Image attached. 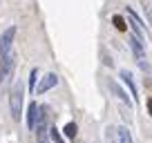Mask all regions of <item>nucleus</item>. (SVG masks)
<instances>
[{
  "mask_svg": "<svg viewBox=\"0 0 152 143\" xmlns=\"http://www.w3.org/2000/svg\"><path fill=\"white\" fill-rule=\"evenodd\" d=\"M49 132H52V139H54V141H56V143H65V141H63V136H61V134H58V130H56V128H52V130H49Z\"/></svg>",
  "mask_w": 152,
  "mask_h": 143,
  "instance_id": "2eb2a0df",
  "label": "nucleus"
},
{
  "mask_svg": "<svg viewBox=\"0 0 152 143\" xmlns=\"http://www.w3.org/2000/svg\"><path fill=\"white\" fill-rule=\"evenodd\" d=\"M121 78H123V85L130 90V96H132V101H137V87H134V81H132V74H130L128 69H121L119 74Z\"/></svg>",
  "mask_w": 152,
  "mask_h": 143,
  "instance_id": "0eeeda50",
  "label": "nucleus"
},
{
  "mask_svg": "<svg viewBox=\"0 0 152 143\" xmlns=\"http://www.w3.org/2000/svg\"><path fill=\"white\" fill-rule=\"evenodd\" d=\"M56 83H58V76H56V74H47V76H45L43 81H40V85L36 87V92H38V94H45V92H47V90H52V87L56 85Z\"/></svg>",
  "mask_w": 152,
  "mask_h": 143,
  "instance_id": "20e7f679",
  "label": "nucleus"
},
{
  "mask_svg": "<svg viewBox=\"0 0 152 143\" xmlns=\"http://www.w3.org/2000/svg\"><path fill=\"white\" fill-rule=\"evenodd\" d=\"M112 23H114V27L119 29V31H128V25H125V18H123V16H119V14L112 16Z\"/></svg>",
  "mask_w": 152,
  "mask_h": 143,
  "instance_id": "9b49d317",
  "label": "nucleus"
},
{
  "mask_svg": "<svg viewBox=\"0 0 152 143\" xmlns=\"http://www.w3.org/2000/svg\"><path fill=\"white\" fill-rule=\"evenodd\" d=\"M36 119H38V103H29V110H27V128L29 130L36 128Z\"/></svg>",
  "mask_w": 152,
  "mask_h": 143,
  "instance_id": "6e6552de",
  "label": "nucleus"
},
{
  "mask_svg": "<svg viewBox=\"0 0 152 143\" xmlns=\"http://www.w3.org/2000/svg\"><path fill=\"white\" fill-rule=\"evenodd\" d=\"M105 143H119V139H116V128H112V125L105 128Z\"/></svg>",
  "mask_w": 152,
  "mask_h": 143,
  "instance_id": "9d476101",
  "label": "nucleus"
},
{
  "mask_svg": "<svg viewBox=\"0 0 152 143\" xmlns=\"http://www.w3.org/2000/svg\"><path fill=\"white\" fill-rule=\"evenodd\" d=\"M128 43H130V49H132L134 58H137V61H143V58H145V47H143V43H139L134 36H130Z\"/></svg>",
  "mask_w": 152,
  "mask_h": 143,
  "instance_id": "39448f33",
  "label": "nucleus"
},
{
  "mask_svg": "<svg viewBox=\"0 0 152 143\" xmlns=\"http://www.w3.org/2000/svg\"><path fill=\"white\" fill-rule=\"evenodd\" d=\"M63 132H65L67 139H74L76 134H78V128H76V123H67L65 128H63Z\"/></svg>",
  "mask_w": 152,
  "mask_h": 143,
  "instance_id": "f8f14e48",
  "label": "nucleus"
},
{
  "mask_svg": "<svg viewBox=\"0 0 152 143\" xmlns=\"http://www.w3.org/2000/svg\"><path fill=\"white\" fill-rule=\"evenodd\" d=\"M145 105H148V114L152 116V96H150V98H148V103H145Z\"/></svg>",
  "mask_w": 152,
  "mask_h": 143,
  "instance_id": "dca6fc26",
  "label": "nucleus"
},
{
  "mask_svg": "<svg viewBox=\"0 0 152 143\" xmlns=\"http://www.w3.org/2000/svg\"><path fill=\"white\" fill-rule=\"evenodd\" d=\"M23 98H25V85L18 81L9 94V107H11V119L14 121H20V116H23Z\"/></svg>",
  "mask_w": 152,
  "mask_h": 143,
  "instance_id": "f257e3e1",
  "label": "nucleus"
},
{
  "mask_svg": "<svg viewBox=\"0 0 152 143\" xmlns=\"http://www.w3.org/2000/svg\"><path fill=\"white\" fill-rule=\"evenodd\" d=\"M116 139H119V143H132V134H130L128 125H123V128H116Z\"/></svg>",
  "mask_w": 152,
  "mask_h": 143,
  "instance_id": "1a4fd4ad",
  "label": "nucleus"
},
{
  "mask_svg": "<svg viewBox=\"0 0 152 143\" xmlns=\"http://www.w3.org/2000/svg\"><path fill=\"white\" fill-rule=\"evenodd\" d=\"M36 78H38V69H31V76H29V90H34V85H36Z\"/></svg>",
  "mask_w": 152,
  "mask_h": 143,
  "instance_id": "4468645a",
  "label": "nucleus"
},
{
  "mask_svg": "<svg viewBox=\"0 0 152 143\" xmlns=\"http://www.w3.org/2000/svg\"><path fill=\"white\" fill-rule=\"evenodd\" d=\"M14 36H16V27H14V25H11V27H7L5 31H2V36H0V61H2V58L11 52Z\"/></svg>",
  "mask_w": 152,
  "mask_h": 143,
  "instance_id": "f03ea898",
  "label": "nucleus"
},
{
  "mask_svg": "<svg viewBox=\"0 0 152 143\" xmlns=\"http://www.w3.org/2000/svg\"><path fill=\"white\" fill-rule=\"evenodd\" d=\"M110 90H112L114 94L119 96V101H121V103H123V105H128V107H132V98H128V94H125V92L121 90V85H119V83H116V81H110Z\"/></svg>",
  "mask_w": 152,
  "mask_h": 143,
  "instance_id": "423d86ee",
  "label": "nucleus"
},
{
  "mask_svg": "<svg viewBox=\"0 0 152 143\" xmlns=\"http://www.w3.org/2000/svg\"><path fill=\"white\" fill-rule=\"evenodd\" d=\"M143 11H145V16H148V23L152 25V2H145V0H143Z\"/></svg>",
  "mask_w": 152,
  "mask_h": 143,
  "instance_id": "ddd939ff",
  "label": "nucleus"
},
{
  "mask_svg": "<svg viewBox=\"0 0 152 143\" xmlns=\"http://www.w3.org/2000/svg\"><path fill=\"white\" fill-rule=\"evenodd\" d=\"M11 69H14V54L9 52V54L5 56V58H2V61H0V83L9 78Z\"/></svg>",
  "mask_w": 152,
  "mask_h": 143,
  "instance_id": "7ed1b4c3",
  "label": "nucleus"
}]
</instances>
